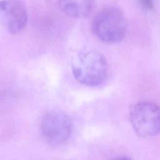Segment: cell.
Listing matches in <instances>:
<instances>
[{
	"label": "cell",
	"instance_id": "cell-7",
	"mask_svg": "<svg viewBox=\"0 0 160 160\" xmlns=\"http://www.w3.org/2000/svg\"><path fill=\"white\" fill-rule=\"evenodd\" d=\"M141 6L147 10H150L153 8V1L152 0H139Z\"/></svg>",
	"mask_w": 160,
	"mask_h": 160
},
{
	"label": "cell",
	"instance_id": "cell-5",
	"mask_svg": "<svg viewBox=\"0 0 160 160\" xmlns=\"http://www.w3.org/2000/svg\"><path fill=\"white\" fill-rule=\"evenodd\" d=\"M0 21L12 34L21 31L28 22L26 8L20 0L0 1Z\"/></svg>",
	"mask_w": 160,
	"mask_h": 160
},
{
	"label": "cell",
	"instance_id": "cell-2",
	"mask_svg": "<svg viewBox=\"0 0 160 160\" xmlns=\"http://www.w3.org/2000/svg\"><path fill=\"white\" fill-rule=\"evenodd\" d=\"M92 31L101 41L113 44L120 42L126 31V22L122 12L116 7L101 10L92 22Z\"/></svg>",
	"mask_w": 160,
	"mask_h": 160
},
{
	"label": "cell",
	"instance_id": "cell-1",
	"mask_svg": "<svg viewBox=\"0 0 160 160\" xmlns=\"http://www.w3.org/2000/svg\"><path fill=\"white\" fill-rule=\"evenodd\" d=\"M72 71L74 78L80 83L96 86L106 78L108 63L104 56L98 51H82L74 57Z\"/></svg>",
	"mask_w": 160,
	"mask_h": 160
},
{
	"label": "cell",
	"instance_id": "cell-4",
	"mask_svg": "<svg viewBox=\"0 0 160 160\" xmlns=\"http://www.w3.org/2000/svg\"><path fill=\"white\" fill-rule=\"evenodd\" d=\"M72 131L71 118L64 112L54 111L43 118L41 124V134L48 144L57 146L63 144L70 137Z\"/></svg>",
	"mask_w": 160,
	"mask_h": 160
},
{
	"label": "cell",
	"instance_id": "cell-3",
	"mask_svg": "<svg viewBox=\"0 0 160 160\" xmlns=\"http://www.w3.org/2000/svg\"><path fill=\"white\" fill-rule=\"evenodd\" d=\"M129 119L134 132L140 137H152L160 132V107L155 103L136 104L130 110Z\"/></svg>",
	"mask_w": 160,
	"mask_h": 160
},
{
	"label": "cell",
	"instance_id": "cell-6",
	"mask_svg": "<svg viewBox=\"0 0 160 160\" xmlns=\"http://www.w3.org/2000/svg\"><path fill=\"white\" fill-rule=\"evenodd\" d=\"M61 10L74 18L88 16L93 9L94 0H58Z\"/></svg>",
	"mask_w": 160,
	"mask_h": 160
}]
</instances>
